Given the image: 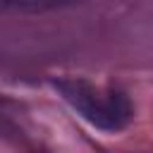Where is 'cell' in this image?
Here are the masks:
<instances>
[{"label": "cell", "mask_w": 153, "mask_h": 153, "mask_svg": "<svg viewBox=\"0 0 153 153\" xmlns=\"http://www.w3.org/2000/svg\"><path fill=\"white\" fill-rule=\"evenodd\" d=\"M53 86L79 117L100 131H122L134 117L131 103L122 91H103L86 79H57Z\"/></svg>", "instance_id": "obj_1"}, {"label": "cell", "mask_w": 153, "mask_h": 153, "mask_svg": "<svg viewBox=\"0 0 153 153\" xmlns=\"http://www.w3.org/2000/svg\"><path fill=\"white\" fill-rule=\"evenodd\" d=\"M76 0H0L2 10H53V7H65Z\"/></svg>", "instance_id": "obj_2"}]
</instances>
